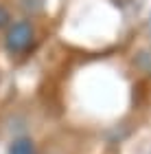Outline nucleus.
I'll return each mask as SVG.
<instances>
[{
  "instance_id": "obj_2",
  "label": "nucleus",
  "mask_w": 151,
  "mask_h": 154,
  "mask_svg": "<svg viewBox=\"0 0 151 154\" xmlns=\"http://www.w3.org/2000/svg\"><path fill=\"white\" fill-rule=\"evenodd\" d=\"M9 154H35V145L26 137L16 139V141L11 143V148H9Z\"/></svg>"
},
{
  "instance_id": "obj_1",
  "label": "nucleus",
  "mask_w": 151,
  "mask_h": 154,
  "mask_svg": "<svg viewBox=\"0 0 151 154\" xmlns=\"http://www.w3.org/2000/svg\"><path fill=\"white\" fill-rule=\"evenodd\" d=\"M4 42H7V48L13 51V53H20V51H24V48H29L31 42H33V26H31V22L22 20V22H16L13 26H9Z\"/></svg>"
}]
</instances>
